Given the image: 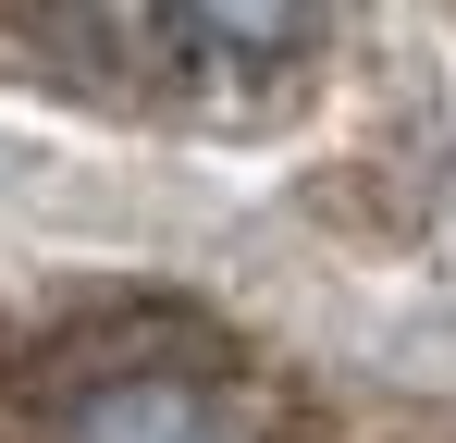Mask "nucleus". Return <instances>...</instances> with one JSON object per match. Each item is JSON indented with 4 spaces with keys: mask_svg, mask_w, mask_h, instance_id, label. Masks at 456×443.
I'll return each instance as SVG.
<instances>
[{
    "mask_svg": "<svg viewBox=\"0 0 456 443\" xmlns=\"http://www.w3.org/2000/svg\"><path fill=\"white\" fill-rule=\"evenodd\" d=\"M62 443H247L223 382L173 358H124V369H86L75 407H62Z\"/></svg>",
    "mask_w": 456,
    "mask_h": 443,
    "instance_id": "obj_1",
    "label": "nucleus"
}]
</instances>
